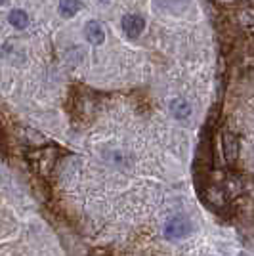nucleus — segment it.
<instances>
[{
	"mask_svg": "<svg viewBox=\"0 0 254 256\" xmlns=\"http://www.w3.org/2000/svg\"><path fill=\"white\" fill-rule=\"evenodd\" d=\"M4 2H6V0H0V4H4Z\"/></svg>",
	"mask_w": 254,
	"mask_h": 256,
	"instance_id": "obj_9",
	"label": "nucleus"
},
{
	"mask_svg": "<svg viewBox=\"0 0 254 256\" xmlns=\"http://www.w3.org/2000/svg\"><path fill=\"white\" fill-rule=\"evenodd\" d=\"M170 113H172V117L174 118L184 120V118H188L191 115V107L186 100L176 98V100H172V102H170Z\"/></svg>",
	"mask_w": 254,
	"mask_h": 256,
	"instance_id": "obj_6",
	"label": "nucleus"
},
{
	"mask_svg": "<svg viewBox=\"0 0 254 256\" xmlns=\"http://www.w3.org/2000/svg\"><path fill=\"white\" fill-rule=\"evenodd\" d=\"M31 160H34V168L38 172H46L48 168H52L54 159H56V151L54 150H40L31 153Z\"/></svg>",
	"mask_w": 254,
	"mask_h": 256,
	"instance_id": "obj_3",
	"label": "nucleus"
},
{
	"mask_svg": "<svg viewBox=\"0 0 254 256\" xmlns=\"http://www.w3.org/2000/svg\"><path fill=\"white\" fill-rule=\"evenodd\" d=\"M8 22H10L16 29H25V27L29 25V16H27V12L22 10V8H16V10L10 12Z\"/></svg>",
	"mask_w": 254,
	"mask_h": 256,
	"instance_id": "obj_7",
	"label": "nucleus"
},
{
	"mask_svg": "<svg viewBox=\"0 0 254 256\" xmlns=\"http://www.w3.org/2000/svg\"><path fill=\"white\" fill-rule=\"evenodd\" d=\"M84 36L90 44L100 46L106 40V31H104V27H102L100 22H88L84 25Z\"/></svg>",
	"mask_w": 254,
	"mask_h": 256,
	"instance_id": "obj_5",
	"label": "nucleus"
},
{
	"mask_svg": "<svg viewBox=\"0 0 254 256\" xmlns=\"http://www.w3.org/2000/svg\"><path fill=\"white\" fill-rule=\"evenodd\" d=\"M82 8V0H60V14L64 18H73Z\"/></svg>",
	"mask_w": 254,
	"mask_h": 256,
	"instance_id": "obj_8",
	"label": "nucleus"
},
{
	"mask_svg": "<svg viewBox=\"0 0 254 256\" xmlns=\"http://www.w3.org/2000/svg\"><path fill=\"white\" fill-rule=\"evenodd\" d=\"M222 150H224V157L228 162H235L237 155H239V140L235 134L232 132H224L222 136Z\"/></svg>",
	"mask_w": 254,
	"mask_h": 256,
	"instance_id": "obj_4",
	"label": "nucleus"
},
{
	"mask_svg": "<svg viewBox=\"0 0 254 256\" xmlns=\"http://www.w3.org/2000/svg\"><path fill=\"white\" fill-rule=\"evenodd\" d=\"M191 230H193V226H191L190 218H186V216H174L164 226V237L170 239V241L184 239V237H188L191 234Z\"/></svg>",
	"mask_w": 254,
	"mask_h": 256,
	"instance_id": "obj_1",
	"label": "nucleus"
},
{
	"mask_svg": "<svg viewBox=\"0 0 254 256\" xmlns=\"http://www.w3.org/2000/svg\"><path fill=\"white\" fill-rule=\"evenodd\" d=\"M144 29H146V20L140 14H126L122 18V31L126 32L128 38H138Z\"/></svg>",
	"mask_w": 254,
	"mask_h": 256,
	"instance_id": "obj_2",
	"label": "nucleus"
}]
</instances>
